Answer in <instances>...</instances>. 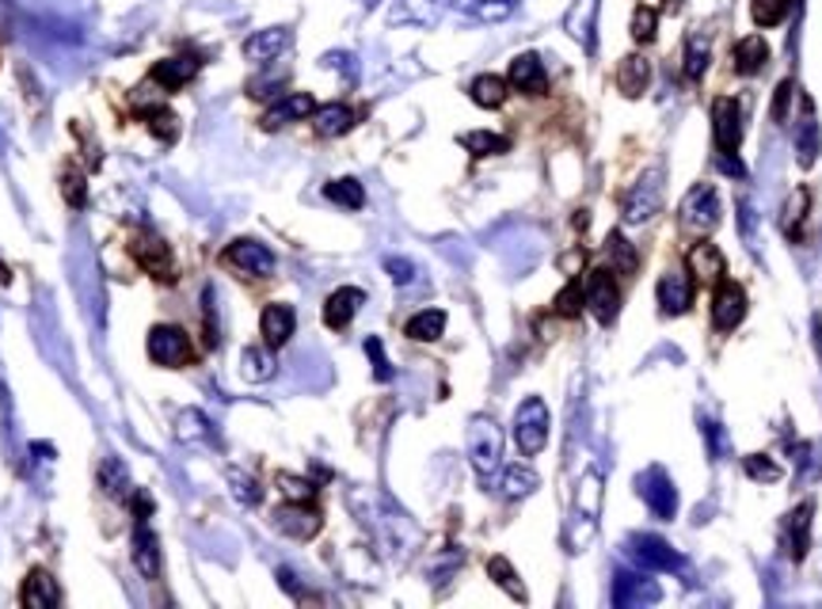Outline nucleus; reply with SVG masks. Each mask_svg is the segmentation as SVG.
Returning a JSON list of instances; mask_svg holds the SVG:
<instances>
[{
  "instance_id": "f257e3e1",
  "label": "nucleus",
  "mask_w": 822,
  "mask_h": 609,
  "mask_svg": "<svg viewBox=\"0 0 822 609\" xmlns=\"http://www.w3.org/2000/svg\"><path fill=\"white\" fill-rule=\"evenodd\" d=\"M464 446H469V465L476 468L480 480H492L503 468V430L492 415H472Z\"/></svg>"
},
{
  "instance_id": "f03ea898",
  "label": "nucleus",
  "mask_w": 822,
  "mask_h": 609,
  "mask_svg": "<svg viewBox=\"0 0 822 609\" xmlns=\"http://www.w3.org/2000/svg\"><path fill=\"white\" fill-rule=\"evenodd\" d=\"M548 404L541 397H525L515 412V442L522 450V458H537L541 450L548 446Z\"/></svg>"
},
{
  "instance_id": "7ed1b4c3",
  "label": "nucleus",
  "mask_w": 822,
  "mask_h": 609,
  "mask_svg": "<svg viewBox=\"0 0 822 609\" xmlns=\"http://www.w3.org/2000/svg\"><path fill=\"white\" fill-rule=\"evenodd\" d=\"M149 358L157 362V366H165V369H180V366H188L191 362V339H188V331L180 328V324H153L149 328Z\"/></svg>"
},
{
  "instance_id": "20e7f679",
  "label": "nucleus",
  "mask_w": 822,
  "mask_h": 609,
  "mask_svg": "<svg viewBox=\"0 0 822 609\" xmlns=\"http://www.w3.org/2000/svg\"><path fill=\"white\" fill-rule=\"evenodd\" d=\"M663 206V168H648L625 198V226H643Z\"/></svg>"
},
{
  "instance_id": "39448f33",
  "label": "nucleus",
  "mask_w": 822,
  "mask_h": 609,
  "mask_svg": "<svg viewBox=\"0 0 822 609\" xmlns=\"http://www.w3.org/2000/svg\"><path fill=\"white\" fill-rule=\"evenodd\" d=\"M712 142H716V157H735L742 142V111L732 96L712 99Z\"/></svg>"
},
{
  "instance_id": "423d86ee",
  "label": "nucleus",
  "mask_w": 822,
  "mask_h": 609,
  "mask_svg": "<svg viewBox=\"0 0 822 609\" xmlns=\"http://www.w3.org/2000/svg\"><path fill=\"white\" fill-rule=\"evenodd\" d=\"M681 226L697 229V233H712L720 226V195L712 183H697L686 198H681Z\"/></svg>"
},
{
  "instance_id": "0eeeda50",
  "label": "nucleus",
  "mask_w": 822,
  "mask_h": 609,
  "mask_svg": "<svg viewBox=\"0 0 822 609\" xmlns=\"http://www.w3.org/2000/svg\"><path fill=\"white\" fill-rule=\"evenodd\" d=\"M583 294H587V308L594 313V320H599V324H614L617 320V313H620V290H617L614 271H606V267L591 271V279H587Z\"/></svg>"
},
{
  "instance_id": "6e6552de",
  "label": "nucleus",
  "mask_w": 822,
  "mask_h": 609,
  "mask_svg": "<svg viewBox=\"0 0 822 609\" xmlns=\"http://www.w3.org/2000/svg\"><path fill=\"white\" fill-rule=\"evenodd\" d=\"M628 552H632L636 564H643L648 572H678L681 568V552H674V545L655 534H636L632 541H628Z\"/></svg>"
},
{
  "instance_id": "1a4fd4ad",
  "label": "nucleus",
  "mask_w": 822,
  "mask_h": 609,
  "mask_svg": "<svg viewBox=\"0 0 822 609\" xmlns=\"http://www.w3.org/2000/svg\"><path fill=\"white\" fill-rule=\"evenodd\" d=\"M747 316V290L732 279L716 282V294H712V324L716 331H735Z\"/></svg>"
},
{
  "instance_id": "9d476101",
  "label": "nucleus",
  "mask_w": 822,
  "mask_h": 609,
  "mask_svg": "<svg viewBox=\"0 0 822 609\" xmlns=\"http://www.w3.org/2000/svg\"><path fill=\"white\" fill-rule=\"evenodd\" d=\"M321 526H324L321 511H313L309 503H298V499H290V503L275 511V529L293 537V541H309V537L321 534Z\"/></svg>"
},
{
  "instance_id": "9b49d317",
  "label": "nucleus",
  "mask_w": 822,
  "mask_h": 609,
  "mask_svg": "<svg viewBox=\"0 0 822 609\" xmlns=\"http://www.w3.org/2000/svg\"><path fill=\"white\" fill-rule=\"evenodd\" d=\"M313 111H316V99L309 96V92H286V96H278L275 103L263 111L259 126L263 130H282V126H290V122L313 119Z\"/></svg>"
},
{
  "instance_id": "f8f14e48",
  "label": "nucleus",
  "mask_w": 822,
  "mask_h": 609,
  "mask_svg": "<svg viewBox=\"0 0 822 609\" xmlns=\"http://www.w3.org/2000/svg\"><path fill=\"white\" fill-rule=\"evenodd\" d=\"M446 4L449 0H392L389 8V23L392 27H434V23L446 15Z\"/></svg>"
},
{
  "instance_id": "ddd939ff",
  "label": "nucleus",
  "mask_w": 822,
  "mask_h": 609,
  "mask_svg": "<svg viewBox=\"0 0 822 609\" xmlns=\"http://www.w3.org/2000/svg\"><path fill=\"white\" fill-rule=\"evenodd\" d=\"M225 264L229 267H240L244 275H255V279H267L270 271H275V256H270L267 244L259 241H232L229 248H225Z\"/></svg>"
},
{
  "instance_id": "4468645a",
  "label": "nucleus",
  "mask_w": 822,
  "mask_h": 609,
  "mask_svg": "<svg viewBox=\"0 0 822 609\" xmlns=\"http://www.w3.org/2000/svg\"><path fill=\"white\" fill-rule=\"evenodd\" d=\"M640 496L643 503L651 507L655 519H674V511H678V491H674L670 476H666L663 468H648V473L640 476Z\"/></svg>"
},
{
  "instance_id": "2eb2a0df",
  "label": "nucleus",
  "mask_w": 822,
  "mask_h": 609,
  "mask_svg": "<svg viewBox=\"0 0 822 609\" xmlns=\"http://www.w3.org/2000/svg\"><path fill=\"white\" fill-rule=\"evenodd\" d=\"M134 259L137 264L145 267V271L153 275V279H160V282H172L176 279V259H172V248H168L160 236H153V233H142L134 241Z\"/></svg>"
},
{
  "instance_id": "dca6fc26",
  "label": "nucleus",
  "mask_w": 822,
  "mask_h": 609,
  "mask_svg": "<svg viewBox=\"0 0 822 609\" xmlns=\"http://www.w3.org/2000/svg\"><path fill=\"white\" fill-rule=\"evenodd\" d=\"M198 65H203V61H198L195 53H176V58L157 61L149 76H153V84H157V88L180 92V88H188V84L198 76Z\"/></svg>"
},
{
  "instance_id": "f3484780",
  "label": "nucleus",
  "mask_w": 822,
  "mask_h": 609,
  "mask_svg": "<svg viewBox=\"0 0 822 609\" xmlns=\"http://www.w3.org/2000/svg\"><path fill=\"white\" fill-rule=\"evenodd\" d=\"M507 84L518 92H525V96H545L548 76H545V65H541L537 53H518L507 69Z\"/></svg>"
},
{
  "instance_id": "a211bd4d",
  "label": "nucleus",
  "mask_w": 822,
  "mask_h": 609,
  "mask_svg": "<svg viewBox=\"0 0 822 609\" xmlns=\"http://www.w3.org/2000/svg\"><path fill=\"white\" fill-rule=\"evenodd\" d=\"M689 305H693V279H689V271L663 275L658 279V308L666 316H681L689 313Z\"/></svg>"
},
{
  "instance_id": "6ab92c4d",
  "label": "nucleus",
  "mask_w": 822,
  "mask_h": 609,
  "mask_svg": "<svg viewBox=\"0 0 822 609\" xmlns=\"http://www.w3.org/2000/svg\"><path fill=\"white\" fill-rule=\"evenodd\" d=\"M362 302H366V294H362L359 287H339L336 294H328V302H324V324H328L331 331H343L347 324L359 316Z\"/></svg>"
},
{
  "instance_id": "aec40b11",
  "label": "nucleus",
  "mask_w": 822,
  "mask_h": 609,
  "mask_svg": "<svg viewBox=\"0 0 822 609\" xmlns=\"http://www.w3.org/2000/svg\"><path fill=\"white\" fill-rule=\"evenodd\" d=\"M286 46H290V27H263L255 31V35H247L244 58L255 61V65H270Z\"/></svg>"
},
{
  "instance_id": "412c9836",
  "label": "nucleus",
  "mask_w": 822,
  "mask_h": 609,
  "mask_svg": "<svg viewBox=\"0 0 822 609\" xmlns=\"http://www.w3.org/2000/svg\"><path fill=\"white\" fill-rule=\"evenodd\" d=\"M689 275H693L697 282H712V287H716V282L727 275L724 252H720L712 241H697L693 248H689Z\"/></svg>"
},
{
  "instance_id": "4be33fe9",
  "label": "nucleus",
  "mask_w": 822,
  "mask_h": 609,
  "mask_svg": "<svg viewBox=\"0 0 822 609\" xmlns=\"http://www.w3.org/2000/svg\"><path fill=\"white\" fill-rule=\"evenodd\" d=\"M293 308L290 305H282V302H275V305H267L263 308V316H259V331H263V343L275 351V346H286L290 343V336H293Z\"/></svg>"
},
{
  "instance_id": "5701e85b",
  "label": "nucleus",
  "mask_w": 822,
  "mask_h": 609,
  "mask_svg": "<svg viewBox=\"0 0 822 609\" xmlns=\"http://www.w3.org/2000/svg\"><path fill=\"white\" fill-rule=\"evenodd\" d=\"M765 61H770V42H765L762 35H747L739 38V42L732 46V65L739 76H754L765 69Z\"/></svg>"
},
{
  "instance_id": "b1692460",
  "label": "nucleus",
  "mask_w": 822,
  "mask_h": 609,
  "mask_svg": "<svg viewBox=\"0 0 822 609\" xmlns=\"http://www.w3.org/2000/svg\"><path fill=\"white\" fill-rule=\"evenodd\" d=\"M20 602L27 609H53L61 602L58 595V583H53V575L46 572V568H35V572L23 580V590H20Z\"/></svg>"
},
{
  "instance_id": "393cba45",
  "label": "nucleus",
  "mask_w": 822,
  "mask_h": 609,
  "mask_svg": "<svg viewBox=\"0 0 822 609\" xmlns=\"http://www.w3.org/2000/svg\"><path fill=\"white\" fill-rule=\"evenodd\" d=\"M134 568L145 575V580H157L160 575V545H157V534L149 529V522H137L134 529Z\"/></svg>"
},
{
  "instance_id": "a878e982",
  "label": "nucleus",
  "mask_w": 822,
  "mask_h": 609,
  "mask_svg": "<svg viewBox=\"0 0 822 609\" xmlns=\"http://www.w3.org/2000/svg\"><path fill=\"white\" fill-rule=\"evenodd\" d=\"M663 598V590L655 587V583H643L636 580V575H617L614 583V606L620 609H636V606H651Z\"/></svg>"
},
{
  "instance_id": "bb28decb",
  "label": "nucleus",
  "mask_w": 822,
  "mask_h": 609,
  "mask_svg": "<svg viewBox=\"0 0 822 609\" xmlns=\"http://www.w3.org/2000/svg\"><path fill=\"white\" fill-rule=\"evenodd\" d=\"M648 84H651L648 58H640V53H628V58H620V65H617V88L625 92L628 99H640L643 92H648Z\"/></svg>"
},
{
  "instance_id": "cd10ccee",
  "label": "nucleus",
  "mask_w": 822,
  "mask_h": 609,
  "mask_svg": "<svg viewBox=\"0 0 822 609\" xmlns=\"http://www.w3.org/2000/svg\"><path fill=\"white\" fill-rule=\"evenodd\" d=\"M811 514H815V507L811 503H800L793 514H788L785 529H788V557L800 564L803 557H808L811 549Z\"/></svg>"
},
{
  "instance_id": "c85d7f7f",
  "label": "nucleus",
  "mask_w": 822,
  "mask_h": 609,
  "mask_svg": "<svg viewBox=\"0 0 822 609\" xmlns=\"http://www.w3.org/2000/svg\"><path fill=\"white\" fill-rule=\"evenodd\" d=\"M796 153H800L803 168H811L819 157V122H815V107H811L808 96H803V114L800 122H796Z\"/></svg>"
},
{
  "instance_id": "c756f323",
  "label": "nucleus",
  "mask_w": 822,
  "mask_h": 609,
  "mask_svg": "<svg viewBox=\"0 0 822 609\" xmlns=\"http://www.w3.org/2000/svg\"><path fill=\"white\" fill-rule=\"evenodd\" d=\"M594 20H599V0H579L568 12V35L576 38L587 53H594Z\"/></svg>"
},
{
  "instance_id": "7c9ffc66",
  "label": "nucleus",
  "mask_w": 822,
  "mask_h": 609,
  "mask_svg": "<svg viewBox=\"0 0 822 609\" xmlns=\"http://www.w3.org/2000/svg\"><path fill=\"white\" fill-rule=\"evenodd\" d=\"M354 122H359V114H354L347 103H328V107H316V111H313V126H316V134H321V137L347 134Z\"/></svg>"
},
{
  "instance_id": "2f4dec72",
  "label": "nucleus",
  "mask_w": 822,
  "mask_h": 609,
  "mask_svg": "<svg viewBox=\"0 0 822 609\" xmlns=\"http://www.w3.org/2000/svg\"><path fill=\"white\" fill-rule=\"evenodd\" d=\"M176 438L183 446H203L214 438V423L198 407H183V412H176Z\"/></svg>"
},
{
  "instance_id": "473e14b6",
  "label": "nucleus",
  "mask_w": 822,
  "mask_h": 609,
  "mask_svg": "<svg viewBox=\"0 0 822 609\" xmlns=\"http://www.w3.org/2000/svg\"><path fill=\"white\" fill-rule=\"evenodd\" d=\"M240 377L252 385H263L275 377V354H270V346H244V354H240Z\"/></svg>"
},
{
  "instance_id": "72a5a7b5",
  "label": "nucleus",
  "mask_w": 822,
  "mask_h": 609,
  "mask_svg": "<svg viewBox=\"0 0 822 609\" xmlns=\"http://www.w3.org/2000/svg\"><path fill=\"white\" fill-rule=\"evenodd\" d=\"M507 92H510V84L503 81V76H495V73H484V76H476V81L469 84V99L476 107H484V111H495V107L507 103Z\"/></svg>"
},
{
  "instance_id": "f704fd0d",
  "label": "nucleus",
  "mask_w": 822,
  "mask_h": 609,
  "mask_svg": "<svg viewBox=\"0 0 822 609\" xmlns=\"http://www.w3.org/2000/svg\"><path fill=\"white\" fill-rule=\"evenodd\" d=\"M808 210H811V195L808 187L793 191L785 203V218H781V229H785L788 241H800L803 236V221H808Z\"/></svg>"
},
{
  "instance_id": "c9c22d12",
  "label": "nucleus",
  "mask_w": 822,
  "mask_h": 609,
  "mask_svg": "<svg viewBox=\"0 0 822 609\" xmlns=\"http://www.w3.org/2000/svg\"><path fill=\"white\" fill-rule=\"evenodd\" d=\"M404 331L415 343H434V339H442V331H446V313H442V308H423V313L411 316Z\"/></svg>"
},
{
  "instance_id": "e433bc0d",
  "label": "nucleus",
  "mask_w": 822,
  "mask_h": 609,
  "mask_svg": "<svg viewBox=\"0 0 822 609\" xmlns=\"http://www.w3.org/2000/svg\"><path fill=\"white\" fill-rule=\"evenodd\" d=\"M454 4L480 23H499V20H507V15H515L518 0H454Z\"/></svg>"
},
{
  "instance_id": "4c0bfd02",
  "label": "nucleus",
  "mask_w": 822,
  "mask_h": 609,
  "mask_svg": "<svg viewBox=\"0 0 822 609\" xmlns=\"http://www.w3.org/2000/svg\"><path fill=\"white\" fill-rule=\"evenodd\" d=\"M503 496L507 499H525V496H533V491L541 488V476L533 473L530 465H510V468H503Z\"/></svg>"
},
{
  "instance_id": "58836bf2",
  "label": "nucleus",
  "mask_w": 822,
  "mask_h": 609,
  "mask_svg": "<svg viewBox=\"0 0 822 609\" xmlns=\"http://www.w3.org/2000/svg\"><path fill=\"white\" fill-rule=\"evenodd\" d=\"M457 142L472 153V157H503L510 153V142L503 134H492V130H472V134H461Z\"/></svg>"
},
{
  "instance_id": "ea45409f",
  "label": "nucleus",
  "mask_w": 822,
  "mask_h": 609,
  "mask_svg": "<svg viewBox=\"0 0 822 609\" xmlns=\"http://www.w3.org/2000/svg\"><path fill=\"white\" fill-rule=\"evenodd\" d=\"M324 198L343 206V210H362V206H366V191H362V183L351 180V175H347V180H331L328 187H324Z\"/></svg>"
},
{
  "instance_id": "a19ab883",
  "label": "nucleus",
  "mask_w": 822,
  "mask_h": 609,
  "mask_svg": "<svg viewBox=\"0 0 822 609\" xmlns=\"http://www.w3.org/2000/svg\"><path fill=\"white\" fill-rule=\"evenodd\" d=\"M709 58H712V50H709V38L701 35V31H693V35L686 38V81H701L704 76V69H709Z\"/></svg>"
},
{
  "instance_id": "79ce46f5",
  "label": "nucleus",
  "mask_w": 822,
  "mask_h": 609,
  "mask_svg": "<svg viewBox=\"0 0 822 609\" xmlns=\"http://www.w3.org/2000/svg\"><path fill=\"white\" fill-rule=\"evenodd\" d=\"M487 575H492L495 587L507 590V595L515 598V602H525V587H522V580H518L515 568H510L507 557H492V560H487Z\"/></svg>"
},
{
  "instance_id": "37998d69",
  "label": "nucleus",
  "mask_w": 822,
  "mask_h": 609,
  "mask_svg": "<svg viewBox=\"0 0 822 609\" xmlns=\"http://www.w3.org/2000/svg\"><path fill=\"white\" fill-rule=\"evenodd\" d=\"M606 256H609V264H614V275H636V267H640V256H636V248L620 233H609Z\"/></svg>"
},
{
  "instance_id": "c03bdc74",
  "label": "nucleus",
  "mask_w": 822,
  "mask_h": 609,
  "mask_svg": "<svg viewBox=\"0 0 822 609\" xmlns=\"http://www.w3.org/2000/svg\"><path fill=\"white\" fill-rule=\"evenodd\" d=\"M793 12V0H750V15L758 27H777Z\"/></svg>"
},
{
  "instance_id": "a18cd8bd",
  "label": "nucleus",
  "mask_w": 822,
  "mask_h": 609,
  "mask_svg": "<svg viewBox=\"0 0 822 609\" xmlns=\"http://www.w3.org/2000/svg\"><path fill=\"white\" fill-rule=\"evenodd\" d=\"M587 308V294H583V282L579 279H571L568 287L560 290V297H556V313L560 316H568V320H576L579 313Z\"/></svg>"
},
{
  "instance_id": "49530a36",
  "label": "nucleus",
  "mask_w": 822,
  "mask_h": 609,
  "mask_svg": "<svg viewBox=\"0 0 822 609\" xmlns=\"http://www.w3.org/2000/svg\"><path fill=\"white\" fill-rule=\"evenodd\" d=\"M145 122H149V130L160 137V142H172V137L180 134V119H176L168 107H149V111H145Z\"/></svg>"
},
{
  "instance_id": "de8ad7c7",
  "label": "nucleus",
  "mask_w": 822,
  "mask_h": 609,
  "mask_svg": "<svg viewBox=\"0 0 822 609\" xmlns=\"http://www.w3.org/2000/svg\"><path fill=\"white\" fill-rule=\"evenodd\" d=\"M99 480H104L107 496H126V488H130L126 465H122V461H114V458L104 461V468H99Z\"/></svg>"
},
{
  "instance_id": "09e8293b",
  "label": "nucleus",
  "mask_w": 822,
  "mask_h": 609,
  "mask_svg": "<svg viewBox=\"0 0 822 609\" xmlns=\"http://www.w3.org/2000/svg\"><path fill=\"white\" fill-rule=\"evenodd\" d=\"M655 27H658V8L651 4H640L632 12V38L636 42H651L655 38Z\"/></svg>"
},
{
  "instance_id": "8fccbe9b",
  "label": "nucleus",
  "mask_w": 822,
  "mask_h": 609,
  "mask_svg": "<svg viewBox=\"0 0 822 609\" xmlns=\"http://www.w3.org/2000/svg\"><path fill=\"white\" fill-rule=\"evenodd\" d=\"M742 465H747V476H750V480H758V484L781 480V465H777V461L765 458V453H750V458L742 461Z\"/></svg>"
},
{
  "instance_id": "3c124183",
  "label": "nucleus",
  "mask_w": 822,
  "mask_h": 609,
  "mask_svg": "<svg viewBox=\"0 0 822 609\" xmlns=\"http://www.w3.org/2000/svg\"><path fill=\"white\" fill-rule=\"evenodd\" d=\"M229 488H232V499H240L244 507H255L263 499L259 484H255L252 476H244V473H229Z\"/></svg>"
},
{
  "instance_id": "603ef678",
  "label": "nucleus",
  "mask_w": 822,
  "mask_h": 609,
  "mask_svg": "<svg viewBox=\"0 0 822 609\" xmlns=\"http://www.w3.org/2000/svg\"><path fill=\"white\" fill-rule=\"evenodd\" d=\"M599 473H587L583 484H579V507H583L587 519H594L599 514V499H602V488H599Z\"/></svg>"
},
{
  "instance_id": "864d4df0",
  "label": "nucleus",
  "mask_w": 822,
  "mask_h": 609,
  "mask_svg": "<svg viewBox=\"0 0 822 609\" xmlns=\"http://www.w3.org/2000/svg\"><path fill=\"white\" fill-rule=\"evenodd\" d=\"M278 484H282V491L290 499H298V503H309V499L316 496V488L309 480H298V476H290V473H278Z\"/></svg>"
},
{
  "instance_id": "5fc2aeb1",
  "label": "nucleus",
  "mask_w": 822,
  "mask_h": 609,
  "mask_svg": "<svg viewBox=\"0 0 822 609\" xmlns=\"http://www.w3.org/2000/svg\"><path fill=\"white\" fill-rule=\"evenodd\" d=\"M366 354L374 358V377H377V381H389V377H392V366H389V358H385V351H382V339L370 336V339H366Z\"/></svg>"
},
{
  "instance_id": "6e6d98bb",
  "label": "nucleus",
  "mask_w": 822,
  "mask_h": 609,
  "mask_svg": "<svg viewBox=\"0 0 822 609\" xmlns=\"http://www.w3.org/2000/svg\"><path fill=\"white\" fill-rule=\"evenodd\" d=\"M793 96H796V84L781 81L777 96H773V122H788V103H793Z\"/></svg>"
},
{
  "instance_id": "4d7b16f0",
  "label": "nucleus",
  "mask_w": 822,
  "mask_h": 609,
  "mask_svg": "<svg viewBox=\"0 0 822 609\" xmlns=\"http://www.w3.org/2000/svg\"><path fill=\"white\" fill-rule=\"evenodd\" d=\"M385 271L392 275V282H397V287H408V282L415 279V267H411V259H400V256L385 259Z\"/></svg>"
},
{
  "instance_id": "13d9d810",
  "label": "nucleus",
  "mask_w": 822,
  "mask_h": 609,
  "mask_svg": "<svg viewBox=\"0 0 822 609\" xmlns=\"http://www.w3.org/2000/svg\"><path fill=\"white\" fill-rule=\"evenodd\" d=\"M61 191H65L69 206H84V191H81V175H73V172H69V175H65V183H61Z\"/></svg>"
}]
</instances>
